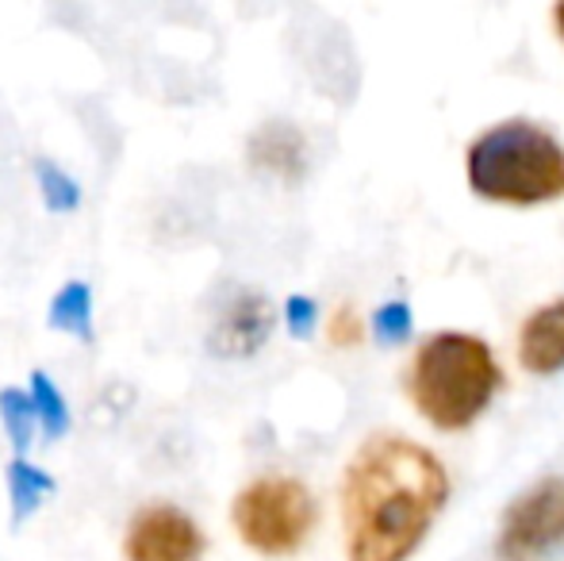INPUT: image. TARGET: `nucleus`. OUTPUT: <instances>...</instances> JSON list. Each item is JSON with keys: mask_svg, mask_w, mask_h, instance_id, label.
Instances as JSON below:
<instances>
[{"mask_svg": "<svg viewBox=\"0 0 564 561\" xmlns=\"http://www.w3.org/2000/svg\"><path fill=\"white\" fill-rule=\"evenodd\" d=\"M503 389V369L484 338L465 331L431 335L408 369L415 412L438 431H468Z\"/></svg>", "mask_w": 564, "mask_h": 561, "instance_id": "nucleus-2", "label": "nucleus"}, {"mask_svg": "<svg viewBox=\"0 0 564 561\" xmlns=\"http://www.w3.org/2000/svg\"><path fill=\"white\" fill-rule=\"evenodd\" d=\"M519 362L534 377H553L564 369V296L527 315L519 331Z\"/></svg>", "mask_w": 564, "mask_h": 561, "instance_id": "nucleus-9", "label": "nucleus"}, {"mask_svg": "<svg viewBox=\"0 0 564 561\" xmlns=\"http://www.w3.org/2000/svg\"><path fill=\"white\" fill-rule=\"evenodd\" d=\"M35 185L39 196H43V208L54 212V216H74L82 208V185L54 158H35Z\"/></svg>", "mask_w": 564, "mask_h": 561, "instance_id": "nucleus-13", "label": "nucleus"}, {"mask_svg": "<svg viewBox=\"0 0 564 561\" xmlns=\"http://www.w3.org/2000/svg\"><path fill=\"white\" fill-rule=\"evenodd\" d=\"M449 500L438 454L403 434H369L341 473L346 561H408Z\"/></svg>", "mask_w": 564, "mask_h": 561, "instance_id": "nucleus-1", "label": "nucleus"}, {"mask_svg": "<svg viewBox=\"0 0 564 561\" xmlns=\"http://www.w3.org/2000/svg\"><path fill=\"white\" fill-rule=\"evenodd\" d=\"M4 485H8V516L12 527H23L54 493H58V481L43 470V465L28 462L23 454H15L4 470Z\"/></svg>", "mask_w": 564, "mask_h": 561, "instance_id": "nucleus-10", "label": "nucleus"}, {"mask_svg": "<svg viewBox=\"0 0 564 561\" xmlns=\"http://www.w3.org/2000/svg\"><path fill=\"white\" fill-rule=\"evenodd\" d=\"M123 561H204L208 535L181 504L150 500L123 527Z\"/></svg>", "mask_w": 564, "mask_h": 561, "instance_id": "nucleus-6", "label": "nucleus"}, {"mask_svg": "<svg viewBox=\"0 0 564 561\" xmlns=\"http://www.w3.org/2000/svg\"><path fill=\"white\" fill-rule=\"evenodd\" d=\"M230 527L238 542L261 558H292L319 527L312 488L289 473H261L246 481L230 500Z\"/></svg>", "mask_w": 564, "mask_h": 561, "instance_id": "nucleus-4", "label": "nucleus"}, {"mask_svg": "<svg viewBox=\"0 0 564 561\" xmlns=\"http://www.w3.org/2000/svg\"><path fill=\"white\" fill-rule=\"evenodd\" d=\"M46 327L69 335L77 343H93L97 338V323H93V284L89 281H66L54 292L51 308H46Z\"/></svg>", "mask_w": 564, "mask_h": 561, "instance_id": "nucleus-11", "label": "nucleus"}, {"mask_svg": "<svg viewBox=\"0 0 564 561\" xmlns=\"http://www.w3.org/2000/svg\"><path fill=\"white\" fill-rule=\"evenodd\" d=\"M273 327H276L273 304H269L261 292L242 289L219 308L216 323H212V331H208V350L227 362L253 358V354L269 343Z\"/></svg>", "mask_w": 564, "mask_h": 561, "instance_id": "nucleus-7", "label": "nucleus"}, {"mask_svg": "<svg viewBox=\"0 0 564 561\" xmlns=\"http://www.w3.org/2000/svg\"><path fill=\"white\" fill-rule=\"evenodd\" d=\"M246 162H250V170H258L261 177H273V181H281V185H300L312 154H307V139L296 123L269 120L253 131L250 142H246Z\"/></svg>", "mask_w": 564, "mask_h": 561, "instance_id": "nucleus-8", "label": "nucleus"}, {"mask_svg": "<svg viewBox=\"0 0 564 561\" xmlns=\"http://www.w3.org/2000/svg\"><path fill=\"white\" fill-rule=\"evenodd\" d=\"M408 331H411V315L403 304H388L377 312V338L380 343H400Z\"/></svg>", "mask_w": 564, "mask_h": 561, "instance_id": "nucleus-16", "label": "nucleus"}, {"mask_svg": "<svg viewBox=\"0 0 564 561\" xmlns=\"http://www.w3.org/2000/svg\"><path fill=\"white\" fill-rule=\"evenodd\" d=\"M284 323H289V331L296 338H307L315 327V304L307 296H289V304H284Z\"/></svg>", "mask_w": 564, "mask_h": 561, "instance_id": "nucleus-17", "label": "nucleus"}, {"mask_svg": "<svg viewBox=\"0 0 564 561\" xmlns=\"http://www.w3.org/2000/svg\"><path fill=\"white\" fill-rule=\"evenodd\" d=\"M28 389H31V400H35L39 427H43L46 439H51V442L66 439L69 427H74V416H69V404H66V392H62L58 385L43 374V369H35V374H31Z\"/></svg>", "mask_w": 564, "mask_h": 561, "instance_id": "nucleus-14", "label": "nucleus"}, {"mask_svg": "<svg viewBox=\"0 0 564 561\" xmlns=\"http://www.w3.org/2000/svg\"><path fill=\"white\" fill-rule=\"evenodd\" d=\"M361 338H365V323H361V315H357V308H349V304L335 308L327 320V343L330 346H361Z\"/></svg>", "mask_w": 564, "mask_h": 561, "instance_id": "nucleus-15", "label": "nucleus"}, {"mask_svg": "<svg viewBox=\"0 0 564 561\" xmlns=\"http://www.w3.org/2000/svg\"><path fill=\"white\" fill-rule=\"evenodd\" d=\"M0 423H4V434L15 454H28L35 434L43 431V427H39L35 400H31V389H20V385H4V389H0Z\"/></svg>", "mask_w": 564, "mask_h": 561, "instance_id": "nucleus-12", "label": "nucleus"}, {"mask_svg": "<svg viewBox=\"0 0 564 561\" xmlns=\"http://www.w3.org/2000/svg\"><path fill=\"white\" fill-rule=\"evenodd\" d=\"M465 173L480 201L534 208L564 193V147L538 123L507 120L468 147Z\"/></svg>", "mask_w": 564, "mask_h": 561, "instance_id": "nucleus-3", "label": "nucleus"}, {"mask_svg": "<svg viewBox=\"0 0 564 561\" xmlns=\"http://www.w3.org/2000/svg\"><path fill=\"white\" fill-rule=\"evenodd\" d=\"M553 28H557V35L564 43V0H553Z\"/></svg>", "mask_w": 564, "mask_h": 561, "instance_id": "nucleus-18", "label": "nucleus"}, {"mask_svg": "<svg viewBox=\"0 0 564 561\" xmlns=\"http://www.w3.org/2000/svg\"><path fill=\"white\" fill-rule=\"evenodd\" d=\"M564 550V477H542L499 519V561H550Z\"/></svg>", "mask_w": 564, "mask_h": 561, "instance_id": "nucleus-5", "label": "nucleus"}]
</instances>
